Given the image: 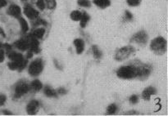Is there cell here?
<instances>
[{
	"mask_svg": "<svg viewBox=\"0 0 168 116\" xmlns=\"http://www.w3.org/2000/svg\"><path fill=\"white\" fill-rule=\"evenodd\" d=\"M143 64L138 62L136 65H130L120 67L117 70V76L124 79H130L134 78H140L142 75Z\"/></svg>",
	"mask_w": 168,
	"mask_h": 116,
	"instance_id": "6da1fadb",
	"label": "cell"
},
{
	"mask_svg": "<svg viewBox=\"0 0 168 116\" xmlns=\"http://www.w3.org/2000/svg\"><path fill=\"white\" fill-rule=\"evenodd\" d=\"M150 48L158 55L164 54L167 51V40L162 37L156 38L151 42Z\"/></svg>",
	"mask_w": 168,
	"mask_h": 116,
	"instance_id": "7a4b0ae2",
	"label": "cell"
},
{
	"mask_svg": "<svg viewBox=\"0 0 168 116\" xmlns=\"http://www.w3.org/2000/svg\"><path fill=\"white\" fill-rule=\"evenodd\" d=\"M44 69V65H43V61L41 59H36L35 61H33L29 65L28 72L29 74L31 76H38L41 74Z\"/></svg>",
	"mask_w": 168,
	"mask_h": 116,
	"instance_id": "3957f363",
	"label": "cell"
},
{
	"mask_svg": "<svg viewBox=\"0 0 168 116\" xmlns=\"http://www.w3.org/2000/svg\"><path fill=\"white\" fill-rule=\"evenodd\" d=\"M135 48L132 46H126L119 49L116 55H115V59L118 61H124L125 59H127L128 57H130V56L133 54L135 52Z\"/></svg>",
	"mask_w": 168,
	"mask_h": 116,
	"instance_id": "277c9868",
	"label": "cell"
},
{
	"mask_svg": "<svg viewBox=\"0 0 168 116\" xmlns=\"http://www.w3.org/2000/svg\"><path fill=\"white\" fill-rule=\"evenodd\" d=\"M29 90H30V87H29L28 84L24 82V81H21L16 84L14 97H15V98H20L24 94L27 93Z\"/></svg>",
	"mask_w": 168,
	"mask_h": 116,
	"instance_id": "5b68a950",
	"label": "cell"
},
{
	"mask_svg": "<svg viewBox=\"0 0 168 116\" xmlns=\"http://www.w3.org/2000/svg\"><path fill=\"white\" fill-rule=\"evenodd\" d=\"M148 35L145 31H140V32L136 33L135 35L131 38L130 42L131 43H135L140 45H145L147 42H148Z\"/></svg>",
	"mask_w": 168,
	"mask_h": 116,
	"instance_id": "8992f818",
	"label": "cell"
},
{
	"mask_svg": "<svg viewBox=\"0 0 168 116\" xmlns=\"http://www.w3.org/2000/svg\"><path fill=\"white\" fill-rule=\"evenodd\" d=\"M26 40L28 42L29 49L30 52L39 53V43L37 38H35L33 35H30L26 37Z\"/></svg>",
	"mask_w": 168,
	"mask_h": 116,
	"instance_id": "52a82bcc",
	"label": "cell"
},
{
	"mask_svg": "<svg viewBox=\"0 0 168 116\" xmlns=\"http://www.w3.org/2000/svg\"><path fill=\"white\" fill-rule=\"evenodd\" d=\"M24 13H25V16L30 20H35L39 17L38 11H36L35 8H33V7H32L30 5H29V4H26V5L24 7Z\"/></svg>",
	"mask_w": 168,
	"mask_h": 116,
	"instance_id": "ba28073f",
	"label": "cell"
},
{
	"mask_svg": "<svg viewBox=\"0 0 168 116\" xmlns=\"http://www.w3.org/2000/svg\"><path fill=\"white\" fill-rule=\"evenodd\" d=\"M7 14L10 16L16 17V18H19L21 14H22V11L20 8L19 6H17L16 4H12L7 9Z\"/></svg>",
	"mask_w": 168,
	"mask_h": 116,
	"instance_id": "9c48e42d",
	"label": "cell"
},
{
	"mask_svg": "<svg viewBox=\"0 0 168 116\" xmlns=\"http://www.w3.org/2000/svg\"><path fill=\"white\" fill-rule=\"evenodd\" d=\"M39 106V103L37 101H31L27 105V107H26V110H27V112H28L29 115H35L36 112H37V110H38Z\"/></svg>",
	"mask_w": 168,
	"mask_h": 116,
	"instance_id": "30bf717a",
	"label": "cell"
},
{
	"mask_svg": "<svg viewBox=\"0 0 168 116\" xmlns=\"http://www.w3.org/2000/svg\"><path fill=\"white\" fill-rule=\"evenodd\" d=\"M14 46L16 47V48L20 49L21 51H25L29 49V45H28V42L26 39H19L18 41H16L14 43Z\"/></svg>",
	"mask_w": 168,
	"mask_h": 116,
	"instance_id": "8fae6325",
	"label": "cell"
},
{
	"mask_svg": "<svg viewBox=\"0 0 168 116\" xmlns=\"http://www.w3.org/2000/svg\"><path fill=\"white\" fill-rule=\"evenodd\" d=\"M8 58L12 61H16V62H22L25 59L23 57L22 54L16 52H8Z\"/></svg>",
	"mask_w": 168,
	"mask_h": 116,
	"instance_id": "7c38bea8",
	"label": "cell"
},
{
	"mask_svg": "<svg viewBox=\"0 0 168 116\" xmlns=\"http://www.w3.org/2000/svg\"><path fill=\"white\" fill-rule=\"evenodd\" d=\"M157 93V91L153 87H149L145 88L143 92V94H142V97L144 100H148L149 101L150 99V97L152 95H154V94Z\"/></svg>",
	"mask_w": 168,
	"mask_h": 116,
	"instance_id": "4fadbf2b",
	"label": "cell"
},
{
	"mask_svg": "<svg viewBox=\"0 0 168 116\" xmlns=\"http://www.w3.org/2000/svg\"><path fill=\"white\" fill-rule=\"evenodd\" d=\"M74 44L76 47V52L78 54H81L84 52V49H85V42L83 41L82 39H76L74 41Z\"/></svg>",
	"mask_w": 168,
	"mask_h": 116,
	"instance_id": "5bb4252c",
	"label": "cell"
},
{
	"mask_svg": "<svg viewBox=\"0 0 168 116\" xmlns=\"http://www.w3.org/2000/svg\"><path fill=\"white\" fill-rule=\"evenodd\" d=\"M94 3L101 8H106L110 6V0H94Z\"/></svg>",
	"mask_w": 168,
	"mask_h": 116,
	"instance_id": "9a60e30c",
	"label": "cell"
},
{
	"mask_svg": "<svg viewBox=\"0 0 168 116\" xmlns=\"http://www.w3.org/2000/svg\"><path fill=\"white\" fill-rule=\"evenodd\" d=\"M89 16L87 14L86 12L82 13V16H81V18H80V26L82 28H85L87 25V23L89 21Z\"/></svg>",
	"mask_w": 168,
	"mask_h": 116,
	"instance_id": "2e32d148",
	"label": "cell"
},
{
	"mask_svg": "<svg viewBox=\"0 0 168 116\" xmlns=\"http://www.w3.org/2000/svg\"><path fill=\"white\" fill-rule=\"evenodd\" d=\"M45 29H43V28H39V29H35L32 35L35 36V38H37V39H42V38L44 37V35H45Z\"/></svg>",
	"mask_w": 168,
	"mask_h": 116,
	"instance_id": "e0dca14e",
	"label": "cell"
},
{
	"mask_svg": "<svg viewBox=\"0 0 168 116\" xmlns=\"http://www.w3.org/2000/svg\"><path fill=\"white\" fill-rule=\"evenodd\" d=\"M81 16H82V13L80 12V11H77V10L73 11V12H71V18L73 21H80V18H81Z\"/></svg>",
	"mask_w": 168,
	"mask_h": 116,
	"instance_id": "ac0fdd59",
	"label": "cell"
},
{
	"mask_svg": "<svg viewBox=\"0 0 168 116\" xmlns=\"http://www.w3.org/2000/svg\"><path fill=\"white\" fill-rule=\"evenodd\" d=\"M19 22L20 24H21V26H22V32H27L29 29V26L28 23L26 22V21H25L24 18H22V17H19Z\"/></svg>",
	"mask_w": 168,
	"mask_h": 116,
	"instance_id": "d6986e66",
	"label": "cell"
},
{
	"mask_svg": "<svg viewBox=\"0 0 168 116\" xmlns=\"http://www.w3.org/2000/svg\"><path fill=\"white\" fill-rule=\"evenodd\" d=\"M45 94L48 97H57V93L56 92L51 88L49 86H47V87L45 88Z\"/></svg>",
	"mask_w": 168,
	"mask_h": 116,
	"instance_id": "ffe728a7",
	"label": "cell"
},
{
	"mask_svg": "<svg viewBox=\"0 0 168 116\" xmlns=\"http://www.w3.org/2000/svg\"><path fill=\"white\" fill-rule=\"evenodd\" d=\"M32 88L35 91H39L42 88V83L38 79H35L31 83Z\"/></svg>",
	"mask_w": 168,
	"mask_h": 116,
	"instance_id": "44dd1931",
	"label": "cell"
},
{
	"mask_svg": "<svg viewBox=\"0 0 168 116\" xmlns=\"http://www.w3.org/2000/svg\"><path fill=\"white\" fill-rule=\"evenodd\" d=\"M92 50H93V53H94V57L96 59H100L102 57V52L101 51L98 49V48L96 45H94L92 47Z\"/></svg>",
	"mask_w": 168,
	"mask_h": 116,
	"instance_id": "7402d4cb",
	"label": "cell"
},
{
	"mask_svg": "<svg viewBox=\"0 0 168 116\" xmlns=\"http://www.w3.org/2000/svg\"><path fill=\"white\" fill-rule=\"evenodd\" d=\"M117 106L115 104H112L107 109V114L108 115H113L117 111Z\"/></svg>",
	"mask_w": 168,
	"mask_h": 116,
	"instance_id": "603a6c76",
	"label": "cell"
},
{
	"mask_svg": "<svg viewBox=\"0 0 168 116\" xmlns=\"http://www.w3.org/2000/svg\"><path fill=\"white\" fill-rule=\"evenodd\" d=\"M46 4L48 9H54L56 7V1L55 0H45Z\"/></svg>",
	"mask_w": 168,
	"mask_h": 116,
	"instance_id": "cb8c5ba5",
	"label": "cell"
},
{
	"mask_svg": "<svg viewBox=\"0 0 168 116\" xmlns=\"http://www.w3.org/2000/svg\"><path fill=\"white\" fill-rule=\"evenodd\" d=\"M126 2L128 5H130V6L136 7L140 5L141 0H126Z\"/></svg>",
	"mask_w": 168,
	"mask_h": 116,
	"instance_id": "d4e9b609",
	"label": "cell"
},
{
	"mask_svg": "<svg viewBox=\"0 0 168 116\" xmlns=\"http://www.w3.org/2000/svg\"><path fill=\"white\" fill-rule=\"evenodd\" d=\"M78 4L81 7H90V2L89 0H78Z\"/></svg>",
	"mask_w": 168,
	"mask_h": 116,
	"instance_id": "484cf974",
	"label": "cell"
},
{
	"mask_svg": "<svg viewBox=\"0 0 168 116\" xmlns=\"http://www.w3.org/2000/svg\"><path fill=\"white\" fill-rule=\"evenodd\" d=\"M36 6L38 7L39 8V10L43 11L45 7V0H37V2H36Z\"/></svg>",
	"mask_w": 168,
	"mask_h": 116,
	"instance_id": "4316f807",
	"label": "cell"
},
{
	"mask_svg": "<svg viewBox=\"0 0 168 116\" xmlns=\"http://www.w3.org/2000/svg\"><path fill=\"white\" fill-rule=\"evenodd\" d=\"M130 101L132 104H134V105L138 103V101H139V97H138V96H136V95H133V96L130 97Z\"/></svg>",
	"mask_w": 168,
	"mask_h": 116,
	"instance_id": "83f0119b",
	"label": "cell"
},
{
	"mask_svg": "<svg viewBox=\"0 0 168 116\" xmlns=\"http://www.w3.org/2000/svg\"><path fill=\"white\" fill-rule=\"evenodd\" d=\"M125 16H126V19L128 20V21H130V20H132V18H133L132 14H131L129 11H126V12H125Z\"/></svg>",
	"mask_w": 168,
	"mask_h": 116,
	"instance_id": "f1b7e54d",
	"label": "cell"
},
{
	"mask_svg": "<svg viewBox=\"0 0 168 116\" xmlns=\"http://www.w3.org/2000/svg\"><path fill=\"white\" fill-rule=\"evenodd\" d=\"M7 98H6V96H4V95H0V106H3L4 103H5V101H6Z\"/></svg>",
	"mask_w": 168,
	"mask_h": 116,
	"instance_id": "f546056e",
	"label": "cell"
},
{
	"mask_svg": "<svg viewBox=\"0 0 168 116\" xmlns=\"http://www.w3.org/2000/svg\"><path fill=\"white\" fill-rule=\"evenodd\" d=\"M4 61V52L0 49V62H3Z\"/></svg>",
	"mask_w": 168,
	"mask_h": 116,
	"instance_id": "4dcf8cb0",
	"label": "cell"
},
{
	"mask_svg": "<svg viewBox=\"0 0 168 116\" xmlns=\"http://www.w3.org/2000/svg\"><path fill=\"white\" fill-rule=\"evenodd\" d=\"M7 5V0H0V8Z\"/></svg>",
	"mask_w": 168,
	"mask_h": 116,
	"instance_id": "1f68e13d",
	"label": "cell"
},
{
	"mask_svg": "<svg viewBox=\"0 0 168 116\" xmlns=\"http://www.w3.org/2000/svg\"><path fill=\"white\" fill-rule=\"evenodd\" d=\"M66 93H67L66 89H64L62 87H61V88L58 89V93L59 94H66Z\"/></svg>",
	"mask_w": 168,
	"mask_h": 116,
	"instance_id": "d6a6232c",
	"label": "cell"
},
{
	"mask_svg": "<svg viewBox=\"0 0 168 116\" xmlns=\"http://www.w3.org/2000/svg\"><path fill=\"white\" fill-rule=\"evenodd\" d=\"M33 57V52H28V55H27V59H30V58H31Z\"/></svg>",
	"mask_w": 168,
	"mask_h": 116,
	"instance_id": "836d02e7",
	"label": "cell"
},
{
	"mask_svg": "<svg viewBox=\"0 0 168 116\" xmlns=\"http://www.w3.org/2000/svg\"><path fill=\"white\" fill-rule=\"evenodd\" d=\"M4 114H5V115H12V114L9 113V112H7V110H4Z\"/></svg>",
	"mask_w": 168,
	"mask_h": 116,
	"instance_id": "e575fe53",
	"label": "cell"
},
{
	"mask_svg": "<svg viewBox=\"0 0 168 116\" xmlns=\"http://www.w3.org/2000/svg\"><path fill=\"white\" fill-rule=\"evenodd\" d=\"M0 34H2V35H3V36H5L4 33H3V31L2 30V29H1V28H0Z\"/></svg>",
	"mask_w": 168,
	"mask_h": 116,
	"instance_id": "d590c367",
	"label": "cell"
},
{
	"mask_svg": "<svg viewBox=\"0 0 168 116\" xmlns=\"http://www.w3.org/2000/svg\"><path fill=\"white\" fill-rule=\"evenodd\" d=\"M22 1H25V0H22Z\"/></svg>",
	"mask_w": 168,
	"mask_h": 116,
	"instance_id": "8d00e7d4",
	"label": "cell"
}]
</instances>
